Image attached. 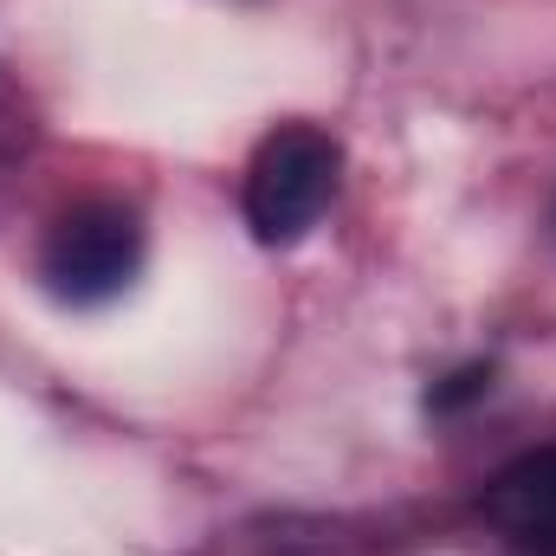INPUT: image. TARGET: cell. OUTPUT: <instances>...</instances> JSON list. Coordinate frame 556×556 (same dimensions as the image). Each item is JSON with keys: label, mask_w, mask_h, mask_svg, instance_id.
Returning <instances> with one entry per match:
<instances>
[{"label": "cell", "mask_w": 556, "mask_h": 556, "mask_svg": "<svg viewBox=\"0 0 556 556\" xmlns=\"http://www.w3.org/2000/svg\"><path fill=\"white\" fill-rule=\"evenodd\" d=\"M337 168H343V149L324 137V130H311V124L273 130V137L260 142V155L247 168V194H240L253 240L260 247L304 240L324 220L330 194H337Z\"/></svg>", "instance_id": "cell-1"}, {"label": "cell", "mask_w": 556, "mask_h": 556, "mask_svg": "<svg viewBox=\"0 0 556 556\" xmlns=\"http://www.w3.org/2000/svg\"><path fill=\"white\" fill-rule=\"evenodd\" d=\"M485 389H492V363H466L459 376H446V382H440V389L427 395V408H433V415H453V408L479 402Z\"/></svg>", "instance_id": "cell-4"}, {"label": "cell", "mask_w": 556, "mask_h": 556, "mask_svg": "<svg viewBox=\"0 0 556 556\" xmlns=\"http://www.w3.org/2000/svg\"><path fill=\"white\" fill-rule=\"evenodd\" d=\"M485 525L525 556H556V446L518 453L511 466L492 472L479 498Z\"/></svg>", "instance_id": "cell-3"}, {"label": "cell", "mask_w": 556, "mask_h": 556, "mask_svg": "<svg viewBox=\"0 0 556 556\" xmlns=\"http://www.w3.org/2000/svg\"><path fill=\"white\" fill-rule=\"evenodd\" d=\"M142 266V220L124 201H78L39 247V278L59 304H111Z\"/></svg>", "instance_id": "cell-2"}]
</instances>
